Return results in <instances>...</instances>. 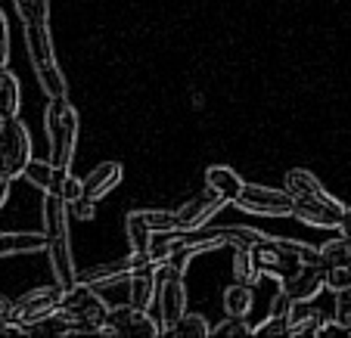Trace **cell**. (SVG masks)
<instances>
[{
	"mask_svg": "<svg viewBox=\"0 0 351 338\" xmlns=\"http://www.w3.org/2000/svg\"><path fill=\"white\" fill-rule=\"evenodd\" d=\"M47 140H50V161L56 168H72L75 146H78V112L66 96H50L44 112Z\"/></svg>",
	"mask_w": 351,
	"mask_h": 338,
	"instance_id": "obj_1",
	"label": "cell"
},
{
	"mask_svg": "<svg viewBox=\"0 0 351 338\" xmlns=\"http://www.w3.org/2000/svg\"><path fill=\"white\" fill-rule=\"evenodd\" d=\"M25 25V47L28 60H32L38 81L44 87L47 96H66V78H62L60 66L53 56V38H50V22L47 19H28Z\"/></svg>",
	"mask_w": 351,
	"mask_h": 338,
	"instance_id": "obj_2",
	"label": "cell"
},
{
	"mask_svg": "<svg viewBox=\"0 0 351 338\" xmlns=\"http://www.w3.org/2000/svg\"><path fill=\"white\" fill-rule=\"evenodd\" d=\"M32 161V133L19 118L0 121V174L3 177H22Z\"/></svg>",
	"mask_w": 351,
	"mask_h": 338,
	"instance_id": "obj_3",
	"label": "cell"
},
{
	"mask_svg": "<svg viewBox=\"0 0 351 338\" xmlns=\"http://www.w3.org/2000/svg\"><path fill=\"white\" fill-rule=\"evenodd\" d=\"M233 205L243 214H258V218H292L295 202L286 190H271L261 183H245Z\"/></svg>",
	"mask_w": 351,
	"mask_h": 338,
	"instance_id": "obj_4",
	"label": "cell"
},
{
	"mask_svg": "<svg viewBox=\"0 0 351 338\" xmlns=\"http://www.w3.org/2000/svg\"><path fill=\"white\" fill-rule=\"evenodd\" d=\"M295 202V211L292 218H298L302 224L308 226H324V230H339L345 218V205L330 196L326 190L314 192V196H305V199H292Z\"/></svg>",
	"mask_w": 351,
	"mask_h": 338,
	"instance_id": "obj_5",
	"label": "cell"
},
{
	"mask_svg": "<svg viewBox=\"0 0 351 338\" xmlns=\"http://www.w3.org/2000/svg\"><path fill=\"white\" fill-rule=\"evenodd\" d=\"M62 298H66V289H62L60 283L47 285V289H34V292H28L25 298H19L13 304V323L25 326V329H32L34 323H40L44 317H50V313L56 311V307H62Z\"/></svg>",
	"mask_w": 351,
	"mask_h": 338,
	"instance_id": "obj_6",
	"label": "cell"
},
{
	"mask_svg": "<svg viewBox=\"0 0 351 338\" xmlns=\"http://www.w3.org/2000/svg\"><path fill=\"white\" fill-rule=\"evenodd\" d=\"M106 323H109V329H112V335H162L159 313L140 311V307H134V304L109 307Z\"/></svg>",
	"mask_w": 351,
	"mask_h": 338,
	"instance_id": "obj_7",
	"label": "cell"
},
{
	"mask_svg": "<svg viewBox=\"0 0 351 338\" xmlns=\"http://www.w3.org/2000/svg\"><path fill=\"white\" fill-rule=\"evenodd\" d=\"M156 313L162 323V335H171L178 320L186 313V289L180 276H162L159 295H156Z\"/></svg>",
	"mask_w": 351,
	"mask_h": 338,
	"instance_id": "obj_8",
	"label": "cell"
},
{
	"mask_svg": "<svg viewBox=\"0 0 351 338\" xmlns=\"http://www.w3.org/2000/svg\"><path fill=\"white\" fill-rule=\"evenodd\" d=\"M326 285V264L317 261V264H302L292 276L280 279V289L289 295L292 301H314V295Z\"/></svg>",
	"mask_w": 351,
	"mask_h": 338,
	"instance_id": "obj_9",
	"label": "cell"
},
{
	"mask_svg": "<svg viewBox=\"0 0 351 338\" xmlns=\"http://www.w3.org/2000/svg\"><path fill=\"white\" fill-rule=\"evenodd\" d=\"M224 205H230V202H227L224 196H218L215 190H208V186H206V192H202V196L190 199V202H186V205L178 211V230H196V226L208 224V220H212Z\"/></svg>",
	"mask_w": 351,
	"mask_h": 338,
	"instance_id": "obj_10",
	"label": "cell"
},
{
	"mask_svg": "<svg viewBox=\"0 0 351 338\" xmlns=\"http://www.w3.org/2000/svg\"><path fill=\"white\" fill-rule=\"evenodd\" d=\"M47 258H50L53 279L62 289H72L78 283V270H75V255H72V246H69V236L47 239Z\"/></svg>",
	"mask_w": 351,
	"mask_h": 338,
	"instance_id": "obj_11",
	"label": "cell"
},
{
	"mask_svg": "<svg viewBox=\"0 0 351 338\" xmlns=\"http://www.w3.org/2000/svg\"><path fill=\"white\" fill-rule=\"evenodd\" d=\"M286 326H289V335H324L326 317L311 301H292L289 313H286Z\"/></svg>",
	"mask_w": 351,
	"mask_h": 338,
	"instance_id": "obj_12",
	"label": "cell"
},
{
	"mask_svg": "<svg viewBox=\"0 0 351 338\" xmlns=\"http://www.w3.org/2000/svg\"><path fill=\"white\" fill-rule=\"evenodd\" d=\"M121 174L125 171H121L119 161H103V165H97L84 180H81V183H84V196L93 202H99L103 196H109V192L121 183Z\"/></svg>",
	"mask_w": 351,
	"mask_h": 338,
	"instance_id": "obj_13",
	"label": "cell"
},
{
	"mask_svg": "<svg viewBox=\"0 0 351 338\" xmlns=\"http://www.w3.org/2000/svg\"><path fill=\"white\" fill-rule=\"evenodd\" d=\"M206 186L208 190H215L218 196H224L227 202H237V196L243 192V177H239L233 168H227V165H212V168H206Z\"/></svg>",
	"mask_w": 351,
	"mask_h": 338,
	"instance_id": "obj_14",
	"label": "cell"
},
{
	"mask_svg": "<svg viewBox=\"0 0 351 338\" xmlns=\"http://www.w3.org/2000/svg\"><path fill=\"white\" fill-rule=\"evenodd\" d=\"M66 168H56L53 161H28V168H25V174L22 177L28 180V183H34L38 190H44V192H60V186H62V180H66Z\"/></svg>",
	"mask_w": 351,
	"mask_h": 338,
	"instance_id": "obj_15",
	"label": "cell"
},
{
	"mask_svg": "<svg viewBox=\"0 0 351 338\" xmlns=\"http://www.w3.org/2000/svg\"><path fill=\"white\" fill-rule=\"evenodd\" d=\"M47 248V233H0V258Z\"/></svg>",
	"mask_w": 351,
	"mask_h": 338,
	"instance_id": "obj_16",
	"label": "cell"
},
{
	"mask_svg": "<svg viewBox=\"0 0 351 338\" xmlns=\"http://www.w3.org/2000/svg\"><path fill=\"white\" fill-rule=\"evenodd\" d=\"M252 311V285L245 283H233L224 289V313L227 317H237V320H245Z\"/></svg>",
	"mask_w": 351,
	"mask_h": 338,
	"instance_id": "obj_17",
	"label": "cell"
},
{
	"mask_svg": "<svg viewBox=\"0 0 351 338\" xmlns=\"http://www.w3.org/2000/svg\"><path fill=\"white\" fill-rule=\"evenodd\" d=\"M19 81L13 72H7V66H0V121L16 118L19 115Z\"/></svg>",
	"mask_w": 351,
	"mask_h": 338,
	"instance_id": "obj_18",
	"label": "cell"
},
{
	"mask_svg": "<svg viewBox=\"0 0 351 338\" xmlns=\"http://www.w3.org/2000/svg\"><path fill=\"white\" fill-rule=\"evenodd\" d=\"M283 183H286L283 190L289 192L292 199H305V196H314V192L324 190V183H320L311 171H305V168H292V171H286Z\"/></svg>",
	"mask_w": 351,
	"mask_h": 338,
	"instance_id": "obj_19",
	"label": "cell"
},
{
	"mask_svg": "<svg viewBox=\"0 0 351 338\" xmlns=\"http://www.w3.org/2000/svg\"><path fill=\"white\" fill-rule=\"evenodd\" d=\"M233 276H237V283H245L255 289V283L261 279V267L252 248H233Z\"/></svg>",
	"mask_w": 351,
	"mask_h": 338,
	"instance_id": "obj_20",
	"label": "cell"
},
{
	"mask_svg": "<svg viewBox=\"0 0 351 338\" xmlns=\"http://www.w3.org/2000/svg\"><path fill=\"white\" fill-rule=\"evenodd\" d=\"M125 236L128 242H131V252H149V246H153V236L156 233L146 226V220L140 218V211H131L125 218Z\"/></svg>",
	"mask_w": 351,
	"mask_h": 338,
	"instance_id": "obj_21",
	"label": "cell"
},
{
	"mask_svg": "<svg viewBox=\"0 0 351 338\" xmlns=\"http://www.w3.org/2000/svg\"><path fill=\"white\" fill-rule=\"evenodd\" d=\"M99 292V298L106 301L109 307H121L131 304V276H119V279H106V283L93 285Z\"/></svg>",
	"mask_w": 351,
	"mask_h": 338,
	"instance_id": "obj_22",
	"label": "cell"
},
{
	"mask_svg": "<svg viewBox=\"0 0 351 338\" xmlns=\"http://www.w3.org/2000/svg\"><path fill=\"white\" fill-rule=\"evenodd\" d=\"M320 261L326 267H342V264H351V236H336L330 242L320 246Z\"/></svg>",
	"mask_w": 351,
	"mask_h": 338,
	"instance_id": "obj_23",
	"label": "cell"
},
{
	"mask_svg": "<svg viewBox=\"0 0 351 338\" xmlns=\"http://www.w3.org/2000/svg\"><path fill=\"white\" fill-rule=\"evenodd\" d=\"M171 335H180V338H208L212 335V326L202 313H184L178 320V326L171 329Z\"/></svg>",
	"mask_w": 351,
	"mask_h": 338,
	"instance_id": "obj_24",
	"label": "cell"
},
{
	"mask_svg": "<svg viewBox=\"0 0 351 338\" xmlns=\"http://www.w3.org/2000/svg\"><path fill=\"white\" fill-rule=\"evenodd\" d=\"M332 326L351 335V289L336 292V304H332Z\"/></svg>",
	"mask_w": 351,
	"mask_h": 338,
	"instance_id": "obj_25",
	"label": "cell"
},
{
	"mask_svg": "<svg viewBox=\"0 0 351 338\" xmlns=\"http://www.w3.org/2000/svg\"><path fill=\"white\" fill-rule=\"evenodd\" d=\"M326 289H330V292H342V289H351V264L326 267Z\"/></svg>",
	"mask_w": 351,
	"mask_h": 338,
	"instance_id": "obj_26",
	"label": "cell"
},
{
	"mask_svg": "<svg viewBox=\"0 0 351 338\" xmlns=\"http://www.w3.org/2000/svg\"><path fill=\"white\" fill-rule=\"evenodd\" d=\"M252 335L258 338H271V335H289V326H286V317H267L261 326H255Z\"/></svg>",
	"mask_w": 351,
	"mask_h": 338,
	"instance_id": "obj_27",
	"label": "cell"
},
{
	"mask_svg": "<svg viewBox=\"0 0 351 338\" xmlns=\"http://www.w3.org/2000/svg\"><path fill=\"white\" fill-rule=\"evenodd\" d=\"M60 196L69 202V205H72V202H78L81 196H84V183H81V180H75L72 174H66V180H62V186H60Z\"/></svg>",
	"mask_w": 351,
	"mask_h": 338,
	"instance_id": "obj_28",
	"label": "cell"
},
{
	"mask_svg": "<svg viewBox=\"0 0 351 338\" xmlns=\"http://www.w3.org/2000/svg\"><path fill=\"white\" fill-rule=\"evenodd\" d=\"M249 326L243 323V320H237V317H230L227 323H221V326H215L212 329V335H224V338H230V335H249Z\"/></svg>",
	"mask_w": 351,
	"mask_h": 338,
	"instance_id": "obj_29",
	"label": "cell"
},
{
	"mask_svg": "<svg viewBox=\"0 0 351 338\" xmlns=\"http://www.w3.org/2000/svg\"><path fill=\"white\" fill-rule=\"evenodd\" d=\"M93 205H97V202H93V199H87V196H81L78 202H72V205H69V214H72L75 220H90V218H93Z\"/></svg>",
	"mask_w": 351,
	"mask_h": 338,
	"instance_id": "obj_30",
	"label": "cell"
},
{
	"mask_svg": "<svg viewBox=\"0 0 351 338\" xmlns=\"http://www.w3.org/2000/svg\"><path fill=\"white\" fill-rule=\"evenodd\" d=\"M7 60H10V22L3 16V10H0V66H7Z\"/></svg>",
	"mask_w": 351,
	"mask_h": 338,
	"instance_id": "obj_31",
	"label": "cell"
},
{
	"mask_svg": "<svg viewBox=\"0 0 351 338\" xmlns=\"http://www.w3.org/2000/svg\"><path fill=\"white\" fill-rule=\"evenodd\" d=\"M289 307H292V298L283 292V289H277V292H274V298H271V317H286V313H289Z\"/></svg>",
	"mask_w": 351,
	"mask_h": 338,
	"instance_id": "obj_32",
	"label": "cell"
},
{
	"mask_svg": "<svg viewBox=\"0 0 351 338\" xmlns=\"http://www.w3.org/2000/svg\"><path fill=\"white\" fill-rule=\"evenodd\" d=\"M10 317H13V301L0 295V323H10Z\"/></svg>",
	"mask_w": 351,
	"mask_h": 338,
	"instance_id": "obj_33",
	"label": "cell"
},
{
	"mask_svg": "<svg viewBox=\"0 0 351 338\" xmlns=\"http://www.w3.org/2000/svg\"><path fill=\"white\" fill-rule=\"evenodd\" d=\"M7 196H10V177H3V174H0V208H3Z\"/></svg>",
	"mask_w": 351,
	"mask_h": 338,
	"instance_id": "obj_34",
	"label": "cell"
},
{
	"mask_svg": "<svg viewBox=\"0 0 351 338\" xmlns=\"http://www.w3.org/2000/svg\"><path fill=\"white\" fill-rule=\"evenodd\" d=\"M339 230H342L345 236H351V205L345 208V218H342V226H339Z\"/></svg>",
	"mask_w": 351,
	"mask_h": 338,
	"instance_id": "obj_35",
	"label": "cell"
},
{
	"mask_svg": "<svg viewBox=\"0 0 351 338\" xmlns=\"http://www.w3.org/2000/svg\"><path fill=\"white\" fill-rule=\"evenodd\" d=\"M13 3H16V10H19V16H25L28 10L34 7V0H13Z\"/></svg>",
	"mask_w": 351,
	"mask_h": 338,
	"instance_id": "obj_36",
	"label": "cell"
},
{
	"mask_svg": "<svg viewBox=\"0 0 351 338\" xmlns=\"http://www.w3.org/2000/svg\"><path fill=\"white\" fill-rule=\"evenodd\" d=\"M0 335H7V323H0Z\"/></svg>",
	"mask_w": 351,
	"mask_h": 338,
	"instance_id": "obj_37",
	"label": "cell"
}]
</instances>
